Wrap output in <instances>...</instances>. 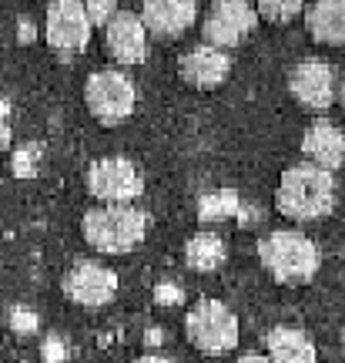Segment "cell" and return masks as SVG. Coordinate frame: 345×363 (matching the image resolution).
<instances>
[{
  "label": "cell",
  "mask_w": 345,
  "mask_h": 363,
  "mask_svg": "<svg viewBox=\"0 0 345 363\" xmlns=\"http://www.w3.org/2000/svg\"><path fill=\"white\" fill-rule=\"evenodd\" d=\"M305 27L312 40L345 48V0H315L305 7Z\"/></svg>",
  "instance_id": "9a60e30c"
},
{
  "label": "cell",
  "mask_w": 345,
  "mask_h": 363,
  "mask_svg": "<svg viewBox=\"0 0 345 363\" xmlns=\"http://www.w3.org/2000/svg\"><path fill=\"white\" fill-rule=\"evenodd\" d=\"M181 289L175 283H158L154 286V303H158V306H178L181 303Z\"/></svg>",
  "instance_id": "cb8c5ba5"
},
{
  "label": "cell",
  "mask_w": 345,
  "mask_h": 363,
  "mask_svg": "<svg viewBox=\"0 0 345 363\" xmlns=\"http://www.w3.org/2000/svg\"><path fill=\"white\" fill-rule=\"evenodd\" d=\"M258 259L281 286H305L315 279L322 252L308 235L295 229H275L258 242Z\"/></svg>",
  "instance_id": "7a4b0ae2"
},
{
  "label": "cell",
  "mask_w": 345,
  "mask_h": 363,
  "mask_svg": "<svg viewBox=\"0 0 345 363\" xmlns=\"http://www.w3.org/2000/svg\"><path fill=\"white\" fill-rule=\"evenodd\" d=\"M84 101H88V111L101 125H121L128 121L134 104H138V88L134 81L124 74V71H94L84 84Z\"/></svg>",
  "instance_id": "5b68a950"
},
{
  "label": "cell",
  "mask_w": 345,
  "mask_h": 363,
  "mask_svg": "<svg viewBox=\"0 0 345 363\" xmlns=\"http://www.w3.org/2000/svg\"><path fill=\"white\" fill-rule=\"evenodd\" d=\"M198 17V0H144L141 4V21L148 34L161 40L181 38Z\"/></svg>",
  "instance_id": "7c38bea8"
},
{
  "label": "cell",
  "mask_w": 345,
  "mask_h": 363,
  "mask_svg": "<svg viewBox=\"0 0 345 363\" xmlns=\"http://www.w3.org/2000/svg\"><path fill=\"white\" fill-rule=\"evenodd\" d=\"M255 11L269 24H288L298 11H305V0H255Z\"/></svg>",
  "instance_id": "d6986e66"
},
{
  "label": "cell",
  "mask_w": 345,
  "mask_h": 363,
  "mask_svg": "<svg viewBox=\"0 0 345 363\" xmlns=\"http://www.w3.org/2000/svg\"><path fill=\"white\" fill-rule=\"evenodd\" d=\"M64 296L77 306L98 310L104 303H111L117 293V276L111 269H104L98 262H77L64 272Z\"/></svg>",
  "instance_id": "30bf717a"
},
{
  "label": "cell",
  "mask_w": 345,
  "mask_h": 363,
  "mask_svg": "<svg viewBox=\"0 0 345 363\" xmlns=\"http://www.w3.org/2000/svg\"><path fill=\"white\" fill-rule=\"evenodd\" d=\"M238 363H271L265 353H245V357H238Z\"/></svg>",
  "instance_id": "83f0119b"
},
{
  "label": "cell",
  "mask_w": 345,
  "mask_h": 363,
  "mask_svg": "<svg viewBox=\"0 0 345 363\" xmlns=\"http://www.w3.org/2000/svg\"><path fill=\"white\" fill-rule=\"evenodd\" d=\"M134 363H171V360H168L165 353H144V357H138Z\"/></svg>",
  "instance_id": "4316f807"
},
{
  "label": "cell",
  "mask_w": 345,
  "mask_h": 363,
  "mask_svg": "<svg viewBox=\"0 0 345 363\" xmlns=\"http://www.w3.org/2000/svg\"><path fill=\"white\" fill-rule=\"evenodd\" d=\"M302 155L319 165V169L332 172V169H342L345 165V135L339 125H332L329 118H319L312 121L302 135Z\"/></svg>",
  "instance_id": "5bb4252c"
},
{
  "label": "cell",
  "mask_w": 345,
  "mask_h": 363,
  "mask_svg": "<svg viewBox=\"0 0 345 363\" xmlns=\"http://www.w3.org/2000/svg\"><path fill=\"white\" fill-rule=\"evenodd\" d=\"M265 347H269L271 363H315L312 340L302 330H295V326H275L265 337Z\"/></svg>",
  "instance_id": "2e32d148"
},
{
  "label": "cell",
  "mask_w": 345,
  "mask_h": 363,
  "mask_svg": "<svg viewBox=\"0 0 345 363\" xmlns=\"http://www.w3.org/2000/svg\"><path fill=\"white\" fill-rule=\"evenodd\" d=\"M84 242L104 256H121L144 242L148 233V216L134 206H101L84 212Z\"/></svg>",
  "instance_id": "3957f363"
},
{
  "label": "cell",
  "mask_w": 345,
  "mask_h": 363,
  "mask_svg": "<svg viewBox=\"0 0 345 363\" xmlns=\"http://www.w3.org/2000/svg\"><path fill=\"white\" fill-rule=\"evenodd\" d=\"M141 189V172L128 158H98L88 169V192L104 206H131Z\"/></svg>",
  "instance_id": "8992f818"
},
{
  "label": "cell",
  "mask_w": 345,
  "mask_h": 363,
  "mask_svg": "<svg viewBox=\"0 0 345 363\" xmlns=\"http://www.w3.org/2000/svg\"><path fill=\"white\" fill-rule=\"evenodd\" d=\"M275 206L285 219L295 222H315L325 219L335 208V179L332 172L319 169L312 162L292 165L281 172L279 192H275Z\"/></svg>",
  "instance_id": "6da1fadb"
},
{
  "label": "cell",
  "mask_w": 345,
  "mask_h": 363,
  "mask_svg": "<svg viewBox=\"0 0 345 363\" xmlns=\"http://www.w3.org/2000/svg\"><path fill=\"white\" fill-rule=\"evenodd\" d=\"M104 44L115 61L121 65H141L148 57V27L138 13L117 11L115 21L104 27Z\"/></svg>",
  "instance_id": "8fae6325"
},
{
  "label": "cell",
  "mask_w": 345,
  "mask_h": 363,
  "mask_svg": "<svg viewBox=\"0 0 345 363\" xmlns=\"http://www.w3.org/2000/svg\"><path fill=\"white\" fill-rule=\"evenodd\" d=\"M11 145V101L0 98V152Z\"/></svg>",
  "instance_id": "d4e9b609"
},
{
  "label": "cell",
  "mask_w": 345,
  "mask_h": 363,
  "mask_svg": "<svg viewBox=\"0 0 345 363\" xmlns=\"http://www.w3.org/2000/svg\"><path fill=\"white\" fill-rule=\"evenodd\" d=\"M37 155H40V148L37 145H24V148H17L13 152V175L17 179H30V175H37Z\"/></svg>",
  "instance_id": "ffe728a7"
},
{
  "label": "cell",
  "mask_w": 345,
  "mask_h": 363,
  "mask_svg": "<svg viewBox=\"0 0 345 363\" xmlns=\"http://www.w3.org/2000/svg\"><path fill=\"white\" fill-rule=\"evenodd\" d=\"M225 259H228L225 239L215 233H198V235H192L188 246H185V262H188L194 272H215L218 266H225Z\"/></svg>",
  "instance_id": "e0dca14e"
},
{
  "label": "cell",
  "mask_w": 345,
  "mask_h": 363,
  "mask_svg": "<svg viewBox=\"0 0 345 363\" xmlns=\"http://www.w3.org/2000/svg\"><path fill=\"white\" fill-rule=\"evenodd\" d=\"M161 340V333H158V326H151V333H148V343H158Z\"/></svg>",
  "instance_id": "f1b7e54d"
},
{
  "label": "cell",
  "mask_w": 345,
  "mask_h": 363,
  "mask_svg": "<svg viewBox=\"0 0 345 363\" xmlns=\"http://www.w3.org/2000/svg\"><path fill=\"white\" fill-rule=\"evenodd\" d=\"M339 101H342V108H345V81L339 84Z\"/></svg>",
  "instance_id": "f546056e"
},
{
  "label": "cell",
  "mask_w": 345,
  "mask_h": 363,
  "mask_svg": "<svg viewBox=\"0 0 345 363\" xmlns=\"http://www.w3.org/2000/svg\"><path fill=\"white\" fill-rule=\"evenodd\" d=\"M288 91H292V98L298 104H305L312 111H325L335 101V94H339L332 65L315 61V57L298 61L292 67V74H288Z\"/></svg>",
  "instance_id": "9c48e42d"
},
{
  "label": "cell",
  "mask_w": 345,
  "mask_h": 363,
  "mask_svg": "<svg viewBox=\"0 0 345 363\" xmlns=\"http://www.w3.org/2000/svg\"><path fill=\"white\" fill-rule=\"evenodd\" d=\"M178 74L185 84L192 88H218L221 81L231 74V57L221 48H211V44H198L188 54H181L178 61Z\"/></svg>",
  "instance_id": "4fadbf2b"
},
{
  "label": "cell",
  "mask_w": 345,
  "mask_h": 363,
  "mask_svg": "<svg viewBox=\"0 0 345 363\" xmlns=\"http://www.w3.org/2000/svg\"><path fill=\"white\" fill-rule=\"evenodd\" d=\"M17 30H21V34H17V38H21V44H30V40H34V24H30V21H21V24H17Z\"/></svg>",
  "instance_id": "484cf974"
},
{
  "label": "cell",
  "mask_w": 345,
  "mask_h": 363,
  "mask_svg": "<svg viewBox=\"0 0 345 363\" xmlns=\"http://www.w3.org/2000/svg\"><path fill=\"white\" fill-rule=\"evenodd\" d=\"M11 330L17 337H30V333H37V313L27 310V306H11Z\"/></svg>",
  "instance_id": "44dd1931"
},
{
  "label": "cell",
  "mask_w": 345,
  "mask_h": 363,
  "mask_svg": "<svg viewBox=\"0 0 345 363\" xmlns=\"http://www.w3.org/2000/svg\"><path fill=\"white\" fill-rule=\"evenodd\" d=\"M242 195L235 189H218V192H205L198 199V219L201 222H221L231 216H242Z\"/></svg>",
  "instance_id": "ac0fdd59"
},
{
  "label": "cell",
  "mask_w": 345,
  "mask_h": 363,
  "mask_svg": "<svg viewBox=\"0 0 345 363\" xmlns=\"http://www.w3.org/2000/svg\"><path fill=\"white\" fill-rule=\"evenodd\" d=\"M115 13H117L115 0H88V17L94 27H107L115 21Z\"/></svg>",
  "instance_id": "7402d4cb"
},
{
  "label": "cell",
  "mask_w": 345,
  "mask_h": 363,
  "mask_svg": "<svg viewBox=\"0 0 345 363\" xmlns=\"http://www.w3.org/2000/svg\"><path fill=\"white\" fill-rule=\"evenodd\" d=\"M185 333L192 340V347H198L201 353H211V357L238 347V320L218 299L194 303L192 313L185 316Z\"/></svg>",
  "instance_id": "277c9868"
},
{
  "label": "cell",
  "mask_w": 345,
  "mask_h": 363,
  "mask_svg": "<svg viewBox=\"0 0 345 363\" xmlns=\"http://www.w3.org/2000/svg\"><path fill=\"white\" fill-rule=\"evenodd\" d=\"M258 27V11L245 0H218L215 7L208 11L205 24H201V34H205V44L211 48H238L255 34Z\"/></svg>",
  "instance_id": "52a82bcc"
},
{
  "label": "cell",
  "mask_w": 345,
  "mask_h": 363,
  "mask_svg": "<svg viewBox=\"0 0 345 363\" xmlns=\"http://www.w3.org/2000/svg\"><path fill=\"white\" fill-rule=\"evenodd\" d=\"M90 17H88V4L84 0H54L47 7V24H44V34H47V44L54 51H84L90 40Z\"/></svg>",
  "instance_id": "ba28073f"
},
{
  "label": "cell",
  "mask_w": 345,
  "mask_h": 363,
  "mask_svg": "<svg viewBox=\"0 0 345 363\" xmlns=\"http://www.w3.org/2000/svg\"><path fill=\"white\" fill-rule=\"evenodd\" d=\"M40 357L44 363H67V343L61 337H47L40 347Z\"/></svg>",
  "instance_id": "603a6c76"
}]
</instances>
